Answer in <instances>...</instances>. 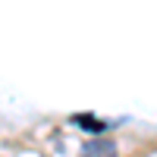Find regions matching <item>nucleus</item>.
Returning a JSON list of instances; mask_svg holds the SVG:
<instances>
[{
	"label": "nucleus",
	"mask_w": 157,
	"mask_h": 157,
	"mask_svg": "<svg viewBox=\"0 0 157 157\" xmlns=\"http://www.w3.org/2000/svg\"><path fill=\"white\" fill-rule=\"evenodd\" d=\"M78 157H120V154H116L113 141H107V138H91V141H85V148H82Z\"/></svg>",
	"instance_id": "obj_1"
},
{
	"label": "nucleus",
	"mask_w": 157,
	"mask_h": 157,
	"mask_svg": "<svg viewBox=\"0 0 157 157\" xmlns=\"http://www.w3.org/2000/svg\"><path fill=\"white\" fill-rule=\"evenodd\" d=\"M75 123L85 126V129H94V132H101V129H104V123H94V120H88V116H75Z\"/></svg>",
	"instance_id": "obj_2"
}]
</instances>
